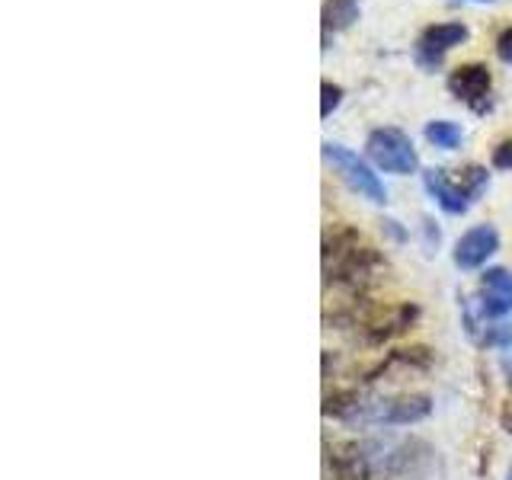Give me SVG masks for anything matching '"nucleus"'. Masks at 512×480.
<instances>
[{"label":"nucleus","mask_w":512,"mask_h":480,"mask_svg":"<svg viewBox=\"0 0 512 480\" xmlns=\"http://www.w3.org/2000/svg\"><path fill=\"white\" fill-rule=\"evenodd\" d=\"M490 71L484 64H461L452 74H448V90H452L458 100H464L471 109H484L487 96H490Z\"/></svg>","instance_id":"3"},{"label":"nucleus","mask_w":512,"mask_h":480,"mask_svg":"<svg viewBox=\"0 0 512 480\" xmlns=\"http://www.w3.org/2000/svg\"><path fill=\"white\" fill-rule=\"evenodd\" d=\"M496 247H500V237H496V231L490 228V224H480V228H471L458 240L455 263L461 269H477V266L487 263V256L496 253Z\"/></svg>","instance_id":"5"},{"label":"nucleus","mask_w":512,"mask_h":480,"mask_svg":"<svg viewBox=\"0 0 512 480\" xmlns=\"http://www.w3.org/2000/svg\"><path fill=\"white\" fill-rule=\"evenodd\" d=\"M503 423H506V429L512 432V400L506 404V410H503Z\"/></svg>","instance_id":"15"},{"label":"nucleus","mask_w":512,"mask_h":480,"mask_svg":"<svg viewBox=\"0 0 512 480\" xmlns=\"http://www.w3.org/2000/svg\"><path fill=\"white\" fill-rule=\"evenodd\" d=\"M480 292H484V314L503 317L512 311V276L506 269H487Z\"/></svg>","instance_id":"6"},{"label":"nucleus","mask_w":512,"mask_h":480,"mask_svg":"<svg viewBox=\"0 0 512 480\" xmlns=\"http://www.w3.org/2000/svg\"><path fill=\"white\" fill-rule=\"evenodd\" d=\"M426 189L432 192V199H436L445 212H452V215H461V212H468V189H464L461 183H452L448 180V173L445 170H429L426 173Z\"/></svg>","instance_id":"7"},{"label":"nucleus","mask_w":512,"mask_h":480,"mask_svg":"<svg viewBox=\"0 0 512 480\" xmlns=\"http://www.w3.org/2000/svg\"><path fill=\"white\" fill-rule=\"evenodd\" d=\"M509 480H512V474H509Z\"/></svg>","instance_id":"17"},{"label":"nucleus","mask_w":512,"mask_h":480,"mask_svg":"<svg viewBox=\"0 0 512 480\" xmlns=\"http://www.w3.org/2000/svg\"><path fill=\"white\" fill-rule=\"evenodd\" d=\"M426 138L436 144V148H445V151H452L461 144V128L455 122H429L426 125Z\"/></svg>","instance_id":"10"},{"label":"nucleus","mask_w":512,"mask_h":480,"mask_svg":"<svg viewBox=\"0 0 512 480\" xmlns=\"http://www.w3.org/2000/svg\"><path fill=\"white\" fill-rule=\"evenodd\" d=\"M464 39H468V26H461V23H436V26H429L423 32L420 42H416V58H420L426 68H436L448 48L461 45Z\"/></svg>","instance_id":"4"},{"label":"nucleus","mask_w":512,"mask_h":480,"mask_svg":"<svg viewBox=\"0 0 512 480\" xmlns=\"http://www.w3.org/2000/svg\"><path fill=\"white\" fill-rule=\"evenodd\" d=\"M426 413H429V397H400L381 410V416L388 423H413V420H423Z\"/></svg>","instance_id":"9"},{"label":"nucleus","mask_w":512,"mask_h":480,"mask_svg":"<svg viewBox=\"0 0 512 480\" xmlns=\"http://www.w3.org/2000/svg\"><path fill=\"white\" fill-rule=\"evenodd\" d=\"M324 29L340 32L359 20V0H324Z\"/></svg>","instance_id":"8"},{"label":"nucleus","mask_w":512,"mask_h":480,"mask_svg":"<svg viewBox=\"0 0 512 480\" xmlns=\"http://www.w3.org/2000/svg\"><path fill=\"white\" fill-rule=\"evenodd\" d=\"M365 148H368V157L388 173H413L420 167V157H416L410 138L404 132H397V128H375V132L368 135Z\"/></svg>","instance_id":"1"},{"label":"nucleus","mask_w":512,"mask_h":480,"mask_svg":"<svg viewBox=\"0 0 512 480\" xmlns=\"http://www.w3.org/2000/svg\"><path fill=\"white\" fill-rule=\"evenodd\" d=\"M324 154H327V160H333L336 164V170L343 173V180L359 192V196H365V199H372V202H384L388 199V192H384V186H381V180L378 176L368 170L362 160L352 154V151H346L343 144H324Z\"/></svg>","instance_id":"2"},{"label":"nucleus","mask_w":512,"mask_h":480,"mask_svg":"<svg viewBox=\"0 0 512 480\" xmlns=\"http://www.w3.org/2000/svg\"><path fill=\"white\" fill-rule=\"evenodd\" d=\"M320 93H324V100H320V116H330V112L340 106V96H343V90L336 87V84H330V80H324V84H320Z\"/></svg>","instance_id":"12"},{"label":"nucleus","mask_w":512,"mask_h":480,"mask_svg":"<svg viewBox=\"0 0 512 480\" xmlns=\"http://www.w3.org/2000/svg\"><path fill=\"white\" fill-rule=\"evenodd\" d=\"M493 167L512 170V138H506L503 144H496L493 148Z\"/></svg>","instance_id":"13"},{"label":"nucleus","mask_w":512,"mask_h":480,"mask_svg":"<svg viewBox=\"0 0 512 480\" xmlns=\"http://www.w3.org/2000/svg\"><path fill=\"white\" fill-rule=\"evenodd\" d=\"M477 4H493V0H477Z\"/></svg>","instance_id":"16"},{"label":"nucleus","mask_w":512,"mask_h":480,"mask_svg":"<svg viewBox=\"0 0 512 480\" xmlns=\"http://www.w3.org/2000/svg\"><path fill=\"white\" fill-rule=\"evenodd\" d=\"M496 55H500L503 61L512 64V29H506L500 39H496Z\"/></svg>","instance_id":"14"},{"label":"nucleus","mask_w":512,"mask_h":480,"mask_svg":"<svg viewBox=\"0 0 512 480\" xmlns=\"http://www.w3.org/2000/svg\"><path fill=\"white\" fill-rule=\"evenodd\" d=\"M464 189H468V196L474 199L480 189H484V183H487V170H480V167H468L461 173V180H458Z\"/></svg>","instance_id":"11"}]
</instances>
